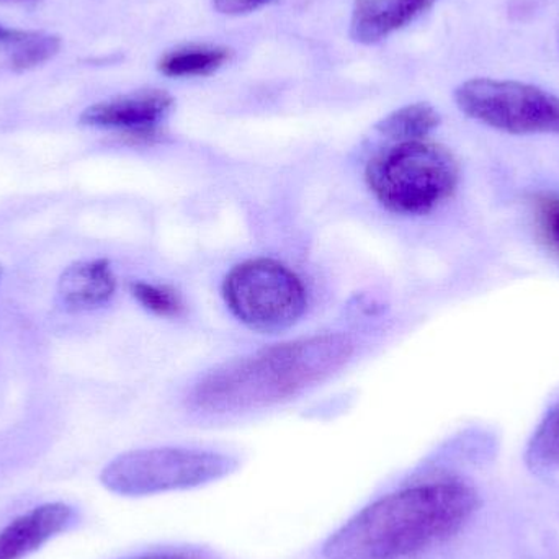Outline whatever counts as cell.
<instances>
[{
  "instance_id": "6da1fadb",
  "label": "cell",
  "mask_w": 559,
  "mask_h": 559,
  "mask_svg": "<svg viewBox=\"0 0 559 559\" xmlns=\"http://www.w3.org/2000/svg\"><path fill=\"white\" fill-rule=\"evenodd\" d=\"M478 508L465 483L433 481L378 499L325 542V559H403L459 532Z\"/></svg>"
},
{
  "instance_id": "7a4b0ae2",
  "label": "cell",
  "mask_w": 559,
  "mask_h": 559,
  "mask_svg": "<svg viewBox=\"0 0 559 559\" xmlns=\"http://www.w3.org/2000/svg\"><path fill=\"white\" fill-rule=\"evenodd\" d=\"M354 354L350 338L314 335L275 345L206 374L192 393L203 413L228 414L282 403L341 370Z\"/></svg>"
},
{
  "instance_id": "3957f363",
  "label": "cell",
  "mask_w": 559,
  "mask_h": 559,
  "mask_svg": "<svg viewBox=\"0 0 559 559\" xmlns=\"http://www.w3.org/2000/svg\"><path fill=\"white\" fill-rule=\"evenodd\" d=\"M374 199L396 215L419 216L449 200L460 180L453 154L429 141H404L381 151L365 170Z\"/></svg>"
},
{
  "instance_id": "277c9868",
  "label": "cell",
  "mask_w": 559,
  "mask_h": 559,
  "mask_svg": "<svg viewBox=\"0 0 559 559\" xmlns=\"http://www.w3.org/2000/svg\"><path fill=\"white\" fill-rule=\"evenodd\" d=\"M238 462L210 450L159 447L133 450L111 460L102 472V485L128 498L199 488L226 478Z\"/></svg>"
},
{
  "instance_id": "5b68a950",
  "label": "cell",
  "mask_w": 559,
  "mask_h": 559,
  "mask_svg": "<svg viewBox=\"0 0 559 559\" xmlns=\"http://www.w3.org/2000/svg\"><path fill=\"white\" fill-rule=\"evenodd\" d=\"M223 295L233 314L252 331L277 334L306 309V288L295 272L272 259H251L231 269Z\"/></svg>"
},
{
  "instance_id": "8992f818",
  "label": "cell",
  "mask_w": 559,
  "mask_h": 559,
  "mask_svg": "<svg viewBox=\"0 0 559 559\" xmlns=\"http://www.w3.org/2000/svg\"><path fill=\"white\" fill-rule=\"evenodd\" d=\"M460 110L509 134H559V97L518 81L472 79L455 91Z\"/></svg>"
},
{
  "instance_id": "52a82bcc",
  "label": "cell",
  "mask_w": 559,
  "mask_h": 559,
  "mask_svg": "<svg viewBox=\"0 0 559 559\" xmlns=\"http://www.w3.org/2000/svg\"><path fill=\"white\" fill-rule=\"evenodd\" d=\"M173 107V95L159 88H150L85 108L81 123L85 127L127 131L134 138H147Z\"/></svg>"
},
{
  "instance_id": "ba28073f",
  "label": "cell",
  "mask_w": 559,
  "mask_h": 559,
  "mask_svg": "<svg viewBox=\"0 0 559 559\" xmlns=\"http://www.w3.org/2000/svg\"><path fill=\"white\" fill-rule=\"evenodd\" d=\"M75 511L64 502H49L13 519L0 531V559H23L69 531Z\"/></svg>"
},
{
  "instance_id": "9c48e42d",
  "label": "cell",
  "mask_w": 559,
  "mask_h": 559,
  "mask_svg": "<svg viewBox=\"0 0 559 559\" xmlns=\"http://www.w3.org/2000/svg\"><path fill=\"white\" fill-rule=\"evenodd\" d=\"M436 0H357L350 20V38L373 45L404 28L430 9Z\"/></svg>"
},
{
  "instance_id": "30bf717a",
  "label": "cell",
  "mask_w": 559,
  "mask_h": 559,
  "mask_svg": "<svg viewBox=\"0 0 559 559\" xmlns=\"http://www.w3.org/2000/svg\"><path fill=\"white\" fill-rule=\"evenodd\" d=\"M117 289L111 265L105 259L69 265L58 282V292L66 306L92 309L110 301Z\"/></svg>"
},
{
  "instance_id": "8fae6325",
  "label": "cell",
  "mask_w": 559,
  "mask_h": 559,
  "mask_svg": "<svg viewBox=\"0 0 559 559\" xmlns=\"http://www.w3.org/2000/svg\"><path fill=\"white\" fill-rule=\"evenodd\" d=\"M229 58L231 51L222 46H190L164 55L159 71L169 78H200L218 71Z\"/></svg>"
},
{
  "instance_id": "7c38bea8",
  "label": "cell",
  "mask_w": 559,
  "mask_h": 559,
  "mask_svg": "<svg viewBox=\"0 0 559 559\" xmlns=\"http://www.w3.org/2000/svg\"><path fill=\"white\" fill-rule=\"evenodd\" d=\"M440 124V115L432 105L413 104L397 108L378 121L377 130L383 136L404 143V141L424 140Z\"/></svg>"
},
{
  "instance_id": "4fadbf2b",
  "label": "cell",
  "mask_w": 559,
  "mask_h": 559,
  "mask_svg": "<svg viewBox=\"0 0 559 559\" xmlns=\"http://www.w3.org/2000/svg\"><path fill=\"white\" fill-rule=\"evenodd\" d=\"M527 460L542 472H559V403L538 424L528 443Z\"/></svg>"
},
{
  "instance_id": "5bb4252c",
  "label": "cell",
  "mask_w": 559,
  "mask_h": 559,
  "mask_svg": "<svg viewBox=\"0 0 559 559\" xmlns=\"http://www.w3.org/2000/svg\"><path fill=\"white\" fill-rule=\"evenodd\" d=\"M61 38L43 32H28L25 38L12 45L10 66L15 71H28L55 58L61 49Z\"/></svg>"
},
{
  "instance_id": "9a60e30c",
  "label": "cell",
  "mask_w": 559,
  "mask_h": 559,
  "mask_svg": "<svg viewBox=\"0 0 559 559\" xmlns=\"http://www.w3.org/2000/svg\"><path fill=\"white\" fill-rule=\"evenodd\" d=\"M131 295L136 298L143 308L164 318L179 316L183 309L182 299L176 289L166 285H154V283L136 282L131 285Z\"/></svg>"
},
{
  "instance_id": "2e32d148",
  "label": "cell",
  "mask_w": 559,
  "mask_h": 559,
  "mask_svg": "<svg viewBox=\"0 0 559 559\" xmlns=\"http://www.w3.org/2000/svg\"><path fill=\"white\" fill-rule=\"evenodd\" d=\"M272 0H213V5L225 15H245L267 5Z\"/></svg>"
},
{
  "instance_id": "e0dca14e",
  "label": "cell",
  "mask_w": 559,
  "mask_h": 559,
  "mask_svg": "<svg viewBox=\"0 0 559 559\" xmlns=\"http://www.w3.org/2000/svg\"><path fill=\"white\" fill-rule=\"evenodd\" d=\"M121 559H209L205 555L195 550H183V548H169V550L147 551V554L133 555Z\"/></svg>"
},
{
  "instance_id": "ac0fdd59",
  "label": "cell",
  "mask_w": 559,
  "mask_h": 559,
  "mask_svg": "<svg viewBox=\"0 0 559 559\" xmlns=\"http://www.w3.org/2000/svg\"><path fill=\"white\" fill-rule=\"evenodd\" d=\"M545 218H547L548 235H550L551 241H554V245L557 246L559 251V203L551 205L550 209L547 210Z\"/></svg>"
},
{
  "instance_id": "d6986e66",
  "label": "cell",
  "mask_w": 559,
  "mask_h": 559,
  "mask_svg": "<svg viewBox=\"0 0 559 559\" xmlns=\"http://www.w3.org/2000/svg\"><path fill=\"white\" fill-rule=\"evenodd\" d=\"M28 29H19V28H7V26L0 25V43L2 45H15L20 39L25 38Z\"/></svg>"
},
{
  "instance_id": "ffe728a7",
  "label": "cell",
  "mask_w": 559,
  "mask_h": 559,
  "mask_svg": "<svg viewBox=\"0 0 559 559\" xmlns=\"http://www.w3.org/2000/svg\"><path fill=\"white\" fill-rule=\"evenodd\" d=\"M0 278H2V267H0Z\"/></svg>"
},
{
  "instance_id": "44dd1931",
  "label": "cell",
  "mask_w": 559,
  "mask_h": 559,
  "mask_svg": "<svg viewBox=\"0 0 559 559\" xmlns=\"http://www.w3.org/2000/svg\"><path fill=\"white\" fill-rule=\"evenodd\" d=\"M13 2H16V0H13Z\"/></svg>"
}]
</instances>
